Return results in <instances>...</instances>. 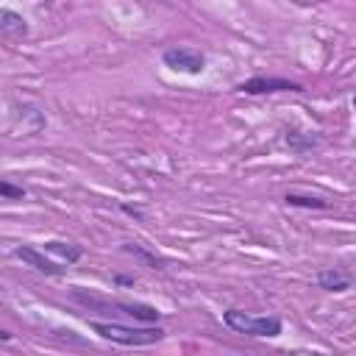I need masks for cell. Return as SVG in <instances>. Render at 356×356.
<instances>
[{"mask_svg":"<svg viewBox=\"0 0 356 356\" xmlns=\"http://www.w3.org/2000/svg\"><path fill=\"white\" fill-rule=\"evenodd\" d=\"M117 209H120L122 214H128L131 220H136V222H145V211H142L139 206H131V203H125V200H122V203H120Z\"/></svg>","mask_w":356,"mask_h":356,"instance_id":"9a60e30c","label":"cell"},{"mask_svg":"<svg viewBox=\"0 0 356 356\" xmlns=\"http://www.w3.org/2000/svg\"><path fill=\"white\" fill-rule=\"evenodd\" d=\"M161 64L181 75H200L206 70V53L186 44H170L161 50Z\"/></svg>","mask_w":356,"mask_h":356,"instance_id":"277c9868","label":"cell"},{"mask_svg":"<svg viewBox=\"0 0 356 356\" xmlns=\"http://www.w3.org/2000/svg\"><path fill=\"white\" fill-rule=\"evenodd\" d=\"M120 250L128 253V256H134V259H139V261H142L145 267H150V270H164V267H167V259H161L159 253L147 250V248L139 245V242H122Z\"/></svg>","mask_w":356,"mask_h":356,"instance_id":"4fadbf2b","label":"cell"},{"mask_svg":"<svg viewBox=\"0 0 356 356\" xmlns=\"http://www.w3.org/2000/svg\"><path fill=\"white\" fill-rule=\"evenodd\" d=\"M234 89L250 97H261V95H278V92H303V83L292 78H281V75H253V78L239 81Z\"/></svg>","mask_w":356,"mask_h":356,"instance_id":"5b68a950","label":"cell"},{"mask_svg":"<svg viewBox=\"0 0 356 356\" xmlns=\"http://www.w3.org/2000/svg\"><path fill=\"white\" fill-rule=\"evenodd\" d=\"M0 33L6 39H25L31 33V25L22 14H17L14 8H3L0 11Z\"/></svg>","mask_w":356,"mask_h":356,"instance_id":"8fae6325","label":"cell"},{"mask_svg":"<svg viewBox=\"0 0 356 356\" xmlns=\"http://www.w3.org/2000/svg\"><path fill=\"white\" fill-rule=\"evenodd\" d=\"M222 325L231 328L234 334L256 337V339H275L284 334V320L278 314H253L245 309H225Z\"/></svg>","mask_w":356,"mask_h":356,"instance_id":"3957f363","label":"cell"},{"mask_svg":"<svg viewBox=\"0 0 356 356\" xmlns=\"http://www.w3.org/2000/svg\"><path fill=\"white\" fill-rule=\"evenodd\" d=\"M42 250L50 253V256H56L67 267H72V264H78L83 259V248L75 245V242H64V239H47V242H42Z\"/></svg>","mask_w":356,"mask_h":356,"instance_id":"30bf717a","label":"cell"},{"mask_svg":"<svg viewBox=\"0 0 356 356\" xmlns=\"http://www.w3.org/2000/svg\"><path fill=\"white\" fill-rule=\"evenodd\" d=\"M314 281H317V286L323 292H345V289L353 286L356 275H350L342 267H323V270H317V278Z\"/></svg>","mask_w":356,"mask_h":356,"instance_id":"52a82bcc","label":"cell"},{"mask_svg":"<svg viewBox=\"0 0 356 356\" xmlns=\"http://www.w3.org/2000/svg\"><path fill=\"white\" fill-rule=\"evenodd\" d=\"M111 284H117V286H134V284H136V275H125V273H111Z\"/></svg>","mask_w":356,"mask_h":356,"instance_id":"2e32d148","label":"cell"},{"mask_svg":"<svg viewBox=\"0 0 356 356\" xmlns=\"http://www.w3.org/2000/svg\"><path fill=\"white\" fill-rule=\"evenodd\" d=\"M284 145L289 147V153L303 156V153H312L320 145V136L309 134V131H300L298 125H289V128H284Z\"/></svg>","mask_w":356,"mask_h":356,"instance_id":"ba28073f","label":"cell"},{"mask_svg":"<svg viewBox=\"0 0 356 356\" xmlns=\"http://www.w3.org/2000/svg\"><path fill=\"white\" fill-rule=\"evenodd\" d=\"M0 195H3V200H25L28 197V189L25 186H17V184H11V181H0Z\"/></svg>","mask_w":356,"mask_h":356,"instance_id":"5bb4252c","label":"cell"},{"mask_svg":"<svg viewBox=\"0 0 356 356\" xmlns=\"http://www.w3.org/2000/svg\"><path fill=\"white\" fill-rule=\"evenodd\" d=\"M11 106H17L19 111H14V117H19L22 120V128L28 131V134H39L44 125H47V117H44V111L36 106V103H28V100H11Z\"/></svg>","mask_w":356,"mask_h":356,"instance_id":"9c48e42d","label":"cell"},{"mask_svg":"<svg viewBox=\"0 0 356 356\" xmlns=\"http://www.w3.org/2000/svg\"><path fill=\"white\" fill-rule=\"evenodd\" d=\"M92 334H97L106 342L122 345V348H145V345H156L167 337V331L159 323H136L128 325L122 320H89Z\"/></svg>","mask_w":356,"mask_h":356,"instance_id":"7a4b0ae2","label":"cell"},{"mask_svg":"<svg viewBox=\"0 0 356 356\" xmlns=\"http://www.w3.org/2000/svg\"><path fill=\"white\" fill-rule=\"evenodd\" d=\"M70 300L95 312V314H103V317H111V320H134V323H159L161 320V312L150 303H142V300H114V298H103V295H95V292H86L83 286H72L70 289Z\"/></svg>","mask_w":356,"mask_h":356,"instance_id":"6da1fadb","label":"cell"},{"mask_svg":"<svg viewBox=\"0 0 356 356\" xmlns=\"http://www.w3.org/2000/svg\"><path fill=\"white\" fill-rule=\"evenodd\" d=\"M353 111H356V95H353Z\"/></svg>","mask_w":356,"mask_h":356,"instance_id":"e0dca14e","label":"cell"},{"mask_svg":"<svg viewBox=\"0 0 356 356\" xmlns=\"http://www.w3.org/2000/svg\"><path fill=\"white\" fill-rule=\"evenodd\" d=\"M11 256L19 259L22 264L33 267V270L42 273V275H50V278H58V275L67 273V264H64V261L47 259L44 250H42V248H33V245H14V248H11Z\"/></svg>","mask_w":356,"mask_h":356,"instance_id":"8992f818","label":"cell"},{"mask_svg":"<svg viewBox=\"0 0 356 356\" xmlns=\"http://www.w3.org/2000/svg\"><path fill=\"white\" fill-rule=\"evenodd\" d=\"M284 203L292 206V209H312V211H325V209H331V200H325V197H320V195H312V192H295V189L284 192Z\"/></svg>","mask_w":356,"mask_h":356,"instance_id":"7c38bea8","label":"cell"}]
</instances>
